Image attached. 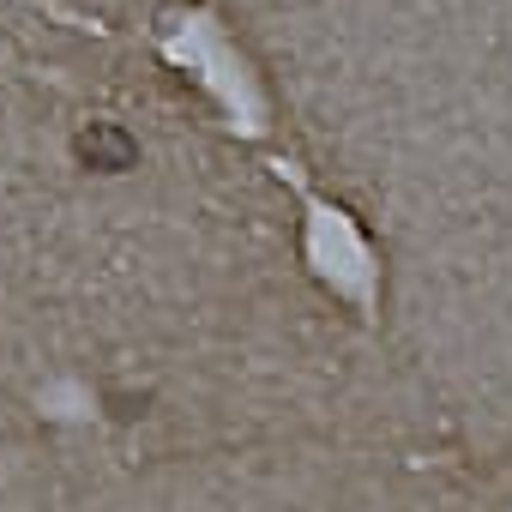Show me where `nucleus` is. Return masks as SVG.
<instances>
[{
	"mask_svg": "<svg viewBox=\"0 0 512 512\" xmlns=\"http://www.w3.org/2000/svg\"><path fill=\"white\" fill-rule=\"evenodd\" d=\"M73 163L91 175H127V169H139V139L121 121H91L73 133Z\"/></svg>",
	"mask_w": 512,
	"mask_h": 512,
	"instance_id": "1",
	"label": "nucleus"
}]
</instances>
